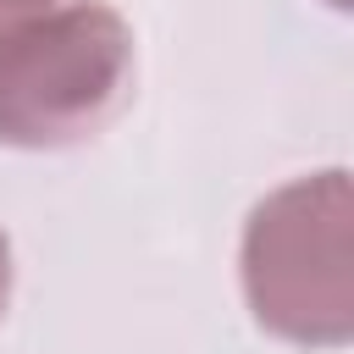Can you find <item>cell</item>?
I'll return each mask as SVG.
<instances>
[{"label":"cell","mask_w":354,"mask_h":354,"mask_svg":"<svg viewBox=\"0 0 354 354\" xmlns=\"http://www.w3.org/2000/svg\"><path fill=\"white\" fill-rule=\"evenodd\" d=\"M238 282L277 343L343 348L354 337V183L343 166L293 177L249 210Z\"/></svg>","instance_id":"cell-1"},{"label":"cell","mask_w":354,"mask_h":354,"mask_svg":"<svg viewBox=\"0 0 354 354\" xmlns=\"http://www.w3.org/2000/svg\"><path fill=\"white\" fill-rule=\"evenodd\" d=\"M133 88V28L100 0L0 22V144L66 149L94 138Z\"/></svg>","instance_id":"cell-2"},{"label":"cell","mask_w":354,"mask_h":354,"mask_svg":"<svg viewBox=\"0 0 354 354\" xmlns=\"http://www.w3.org/2000/svg\"><path fill=\"white\" fill-rule=\"evenodd\" d=\"M6 304H11V238L0 227V315H6Z\"/></svg>","instance_id":"cell-3"},{"label":"cell","mask_w":354,"mask_h":354,"mask_svg":"<svg viewBox=\"0 0 354 354\" xmlns=\"http://www.w3.org/2000/svg\"><path fill=\"white\" fill-rule=\"evenodd\" d=\"M44 6H55V0H0V22L6 17H22V11H44Z\"/></svg>","instance_id":"cell-4"},{"label":"cell","mask_w":354,"mask_h":354,"mask_svg":"<svg viewBox=\"0 0 354 354\" xmlns=\"http://www.w3.org/2000/svg\"><path fill=\"white\" fill-rule=\"evenodd\" d=\"M326 6H332V11H348V0H326Z\"/></svg>","instance_id":"cell-5"}]
</instances>
